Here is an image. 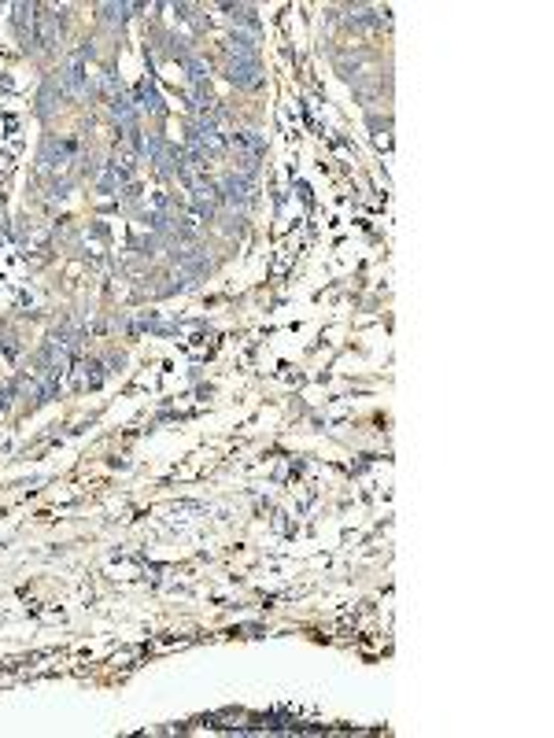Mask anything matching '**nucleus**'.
<instances>
[{"label":"nucleus","instance_id":"f257e3e1","mask_svg":"<svg viewBox=\"0 0 554 738\" xmlns=\"http://www.w3.org/2000/svg\"><path fill=\"white\" fill-rule=\"evenodd\" d=\"M218 192H222V199H226L233 211H244V207H251V203H255V184L244 174H229L226 181L218 184Z\"/></svg>","mask_w":554,"mask_h":738},{"label":"nucleus","instance_id":"f03ea898","mask_svg":"<svg viewBox=\"0 0 554 738\" xmlns=\"http://www.w3.org/2000/svg\"><path fill=\"white\" fill-rule=\"evenodd\" d=\"M89 52H92V48H89V45H82L78 52L70 55V63H67L63 78H60V82H63V89L70 92V97H82V92L89 89V78H85V60H89Z\"/></svg>","mask_w":554,"mask_h":738},{"label":"nucleus","instance_id":"7ed1b4c3","mask_svg":"<svg viewBox=\"0 0 554 738\" xmlns=\"http://www.w3.org/2000/svg\"><path fill=\"white\" fill-rule=\"evenodd\" d=\"M33 45L52 52L60 45V15H52L48 8H37V33H33Z\"/></svg>","mask_w":554,"mask_h":738},{"label":"nucleus","instance_id":"20e7f679","mask_svg":"<svg viewBox=\"0 0 554 738\" xmlns=\"http://www.w3.org/2000/svg\"><path fill=\"white\" fill-rule=\"evenodd\" d=\"M218 199H222V192H218V184L211 177H203V181L192 184V207H196V214L211 218L214 207H218Z\"/></svg>","mask_w":554,"mask_h":738},{"label":"nucleus","instance_id":"39448f33","mask_svg":"<svg viewBox=\"0 0 554 738\" xmlns=\"http://www.w3.org/2000/svg\"><path fill=\"white\" fill-rule=\"evenodd\" d=\"M226 78L237 85V89H255L263 82V70H259V60L255 63H244V60H229L226 67Z\"/></svg>","mask_w":554,"mask_h":738},{"label":"nucleus","instance_id":"423d86ee","mask_svg":"<svg viewBox=\"0 0 554 738\" xmlns=\"http://www.w3.org/2000/svg\"><path fill=\"white\" fill-rule=\"evenodd\" d=\"M15 26H18L23 45L30 48L33 45V33H37V8L33 4H15Z\"/></svg>","mask_w":554,"mask_h":738},{"label":"nucleus","instance_id":"0eeeda50","mask_svg":"<svg viewBox=\"0 0 554 738\" xmlns=\"http://www.w3.org/2000/svg\"><path fill=\"white\" fill-rule=\"evenodd\" d=\"M70 152H74V148H70L67 141H48L45 152H41V163L48 166V170H55V166H63V163L70 159Z\"/></svg>","mask_w":554,"mask_h":738},{"label":"nucleus","instance_id":"6e6552de","mask_svg":"<svg viewBox=\"0 0 554 738\" xmlns=\"http://www.w3.org/2000/svg\"><path fill=\"white\" fill-rule=\"evenodd\" d=\"M137 107L141 111H152V115H159V111H163V100H159V92H156L152 82H141L137 85Z\"/></svg>","mask_w":554,"mask_h":738},{"label":"nucleus","instance_id":"1a4fd4ad","mask_svg":"<svg viewBox=\"0 0 554 738\" xmlns=\"http://www.w3.org/2000/svg\"><path fill=\"white\" fill-rule=\"evenodd\" d=\"M229 52H233V60L255 63V41H251L248 33H233V37H229Z\"/></svg>","mask_w":554,"mask_h":738},{"label":"nucleus","instance_id":"9d476101","mask_svg":"<svg viewBox=\"0 0 554 738\" xmlns=\"http://www.w3.org/2000/svg\"><path fill=\"white\" fill-rule=\"evenodd\" d=\"M100 11H104V18H107V23H122V18H126V11H134V4H104Z\"/></svg>","mask_w":554,"mask_h":738},{"label":"nucleus","instance_id":"9b49d317","mask_svg":"<svg viewBox=\"0 0 554 738\" xmlns=\"http://www.w3.org/2000/svg\"><path fill=\"white\" fill-rule=\"evenodd\" d=\"M52 100H55V82H48V85L41 89V107H37V111H41V115H48V111H52Z\"/></svg>","mask_w":554,"mask_h":738}]
</instances>
